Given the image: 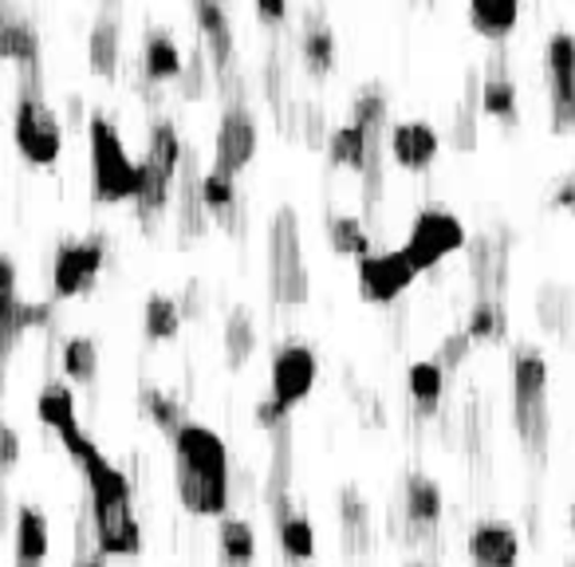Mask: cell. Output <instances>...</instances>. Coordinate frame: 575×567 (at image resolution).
Returning <instances> with one entry per match:
<instances>
[{
  "instance_id": "6da1fadb",
  "label": "cell",
  "mask_w": 575,
  "mask_h": 567,
  "mask_svg": "<svg viewBox=\"0 0 575 567\" xmlns=\"http://www.w3.org/2000/svg\"><path fill=\"white\" fill-rule=\"evenodd\" d=\"M64 449L84 465V477L91 485V512H95V540L99 556H139L142 529L131 509V485L111 462H107L87 434L64 442Z\"/></svg>"
},
{
  "instance_id": "7a4b0ae2",
  "label": "cell",
  "mask_w": 575,
  "mask_h": 567,
  "mask_svg": "<svg viewBox=\"0 0 575 567\" xmlns=\"http://www.w3.org/2000/svg\"><path fill=\"white\" fill-rule=\"evenodd\" d=\"M178 454V497L189 512L198 516H218L229 504V454L221 434L209 425L186 422L174 437Z\"/></svg>"
},
{
  "instance_id": "3957f363",
  "label": "cell",
  "mask_w": 575,
  "mask_h": 567,
  "mask_svg": "<svg viewBox=\"0 0 575 567\" xmlns=\"http://www.w3.org/2000/svg\"><path fill=\"white\" fill-rule=\"evenodd\" d=\"M512 425L532 457H544L552 414H548V363L537 347L512 351Z\"/></svg>"
},
{
  "instance_id": "277c9868",
  "label": "cell",
  "mask_w": 575,
  "mask_h": 567,
  "mask_svg": "<svg viewBox=\"0 0 575 567\" xmlns=\"http://www.w3.org/2000/svg\"><path fill=\"white\" fill-rule=\"evenodd\" d=\"M268 288H273L276 303H303L311 296L300 245V218L292 205H280V213L268 225Z\"/></svg>"
},
{
  "instance_id": "5b68a950",
  "label": "cell",
  "mask_w": 575,
  "mask_h": 567,
  "mask_svg": "<svg viewBox=\"0 0 575 567\" xmlns=\"http://www.w3.org/2000/svg\"><path fill=\"white\" fill-rule=\"evenodd\" d=\"M91 134V174H95V193L103 201H123L139 193V162L126 154L123 138L107 123L103 114H91L87 123Z\"/></svg>"
},
{
  "instance_id": "8992f818",
  "label": "cell",
  "mask_w": 575,
  "mask_h": 567,
  "mask_svg": "<svg viewBox=\"0 0 575 567\" xmlns=\"http://www.w3.org/2000/svg\"><path fill=\"white\" fill-rule=\"evenodd\" d=\"M12 131H16V146L24 158L40 162V166H52V162L59 158L64 123H59V114L44 103V94H40L36 87H24V94H20Z\"/></svg>"
},
{
  "instance_id": "52a82bcc",
  "label": "cell",
  "mask_w": 575,
  "mask_h": 567,
  "mask_svg": "<svg viewBox=\"0 0 575 567\" xmlns=\"http://www.w3.org/2000/svg\"><path fill=\"white\" fill-rule=\"evenodd\" d=\"M544 79H548L552 131L575 134V36L572 32H552V36H548Z\"/></svg>"
},
{
  "instance_id": "ba28073f",
  "label": "cell",
  "mask_w": 575,
  "mask_h": 567,
  "mask_svg": "<svg viewBox=\"0 0 575 567\" xmlns=\"http://www.w3.org/2000/svg\"><path fill=\"white\" fill-rule=\"evenodd\" d=\"M465 245V225L462 218H453L450 209H422L410 225V236H406V260L414 265V273H425L434 268L438 260H445L450 253Z\"/></svg>"
},
{
  "instance_id": "9c48e42d",
  "label": "cell",
  "mask_w": 575,
  "mask_h": 567,
  "mask_svg": "<svg viewBox=\"0 0 575 567\" xmlns=\"http://www.w3.org/2000/svg\"><path fill=\"white\" fill-rule=\"evenodd\" d=\"M253 154H256V114L248 111V103L233 99V103L225 107V114H221L218 158H213V166H218L221 174H229V178H236V174L253 162Z\"/></svg>"
},
{
  "instance_id": "30bf717a",
  "label": "cell",
  "mask_w": 575,
  "mask_h": 567,
  "mask_svg": "<svg viewBox=\"0 0 575 567\" xmlns=\"http://www.w3.org/2000/svg\"><path fill=\"white\" fill-rule=\"evenodd\" d=\"M316 375H320V363L311 355V347L303 343H288L273 355V402H280L284 410L303 402L316 387Z\"/></svg>"
},
{
  "instance_id": "8fae6325",
  "label": "cell",
  "mask_w": 575,
  "mask_h": 567,
  "mask_svg": "<svg viewBox=\"0 0 575 567\" xmlns=\"http://www.w3.org/2000/svg\"><path fill=\"white\" fill-rule=\"evenodd\" d=\"M414 265L406 260L402 248L395 253H371L358 260V288L371 303H390L414 284Z\"/></svg>"
},
{
  "instance_id": "7c38bea8",
  "label": "cell",
  "mask_w": 575,
  "mask_h": 567,
  "mask_svg": "<svg viewBox=\"0 0 575 567\" xmlns=\"http://www.w3.org/2000/svg\"><path fill=\"white\" fill-rule=\"evenodd\" d=\"M44 320H47V303L16 300V265L0 256V370H4L12 343L20 340V331Z\"/></svg>"
},
{
  "instance_id": "4fadbf2b",
  "label": "cell",
  "mask_w": 575,
  "mask_h": 567,
  "mask_svg": "<svg viewBox=\"0 0 575 567\" xmlns=\"http://www.w3.org/2000/svg\"><path fill=\"white\" fill-rule=\"evenodd\" d=\"M103 265V241L99 236H87V241H67L56 253V273H52V284H56V296H76L84 292L91 276Z\"/></svg>"
},
{
  "instance_id": "5bb4252c",
  "label": "cell",
  "mask_w": 575,
  "mask_h": 567,
  "mask_svg": "<svg viewBox=\"0 0 575 567\" xmlns=\"http://www.w3.org/2000/svg\"><path fill=\"white\" fill-rule=\"evenodd\" d=\"M469 559L477 567H517L520 536L505 520H482L469 532Z\"/></svg>"
},
{
  "instance_id": "9a60e30c",
  "label": "cell",
  "mask_w": 575,
  "mask_h": 567,
  "mask_svg": "<svg viewBox=\"0 0 575 567\" xmlns=\"http://www.w3.org/2000/svg\"><path fill=\"white\" fill-rule=\"evenodd\" d=\"M390 154H395L402 170H425L438 158V131L430 123H422V119L398 123L390 131Z\"/></svg>"
},
{
  "instance_id": "2e32d148",
  "label": "cell",
  "mask_w": 575,
  "mask_h": 567,
  "mask_svg": "<svg viewBox=\"0 0 575 567\" xmlns=\"http://www.w3.org/2000/svg\"><path fill=\"white\" fill-rule=\"evenodd\" d=\"M193 16H198L201 40H206V56L213 59L221 76V71L233 67V24H229V12L221 4H213V0H198Z\"/></svg>"
},
{
  "instance_id": "e0dca14e",
  "label": "cell",
  "mask_w": 575,
  "mask_h": 567,
  "mask_svg": "<svg viewBox=\"0 0 575 567\" xmlns=\"http://www.w3.org/2000/svg\"><path fill=\"white\" fill-rule=\"evenodd\" d=\"M119 32H123L119 4H103L91 24V36H87V59L99 76H114V67H119Z\"/></svg>"
},
{
  "instance_id": "ac0fdd59",
  "label": "cell",
  "mask_w": 575,
  "mask_h": 567,
  "mask_svg": "<svg viewBox=\"0 0 575 567\" xmlns=\"http://www.w3.org/2000/svg\"><path fill=\"white\" fill-rule=\"evenodd\" d=\"M505 268H509V253L505 245H497L493 236H473L469 241V273L482 288V296L500 300L505 292Z\"/></svg>"
},
{
  "instance_id": "d6986e66",
  "label": "cell",
  "mask_w": 575,
  "mask_h": 567,
  "mask_svg": "<svg viewBox=\"0 0 575 567\" xmlns=\"http://www.w3.org/2000/svg\"><path fill=\"white\" fill-rule=\"evenodd\" d=\"M0 59H20V64H36L40 59V32L29 16L16 9L0 4Z\"/></svg>"
},
{
  "instance_id": "ffe728a7",
  "label": "cell",
  "mask_w": 575,
  "mask_h": 567,
  "mask_svg": "<svg viewBox=\"0 0 575 567\" xmlns=\"http://www.w3.org/2000/svg\"><path fill=\"white\" fill-rule=\"evenodd\" d=\"M288 477H292V430L284 422L273 430V469H268V509L276 524L288 516Z\"/></svg>"
},
{
  "instance_id": "44dd1931",
  "label": "cell",
  "mask_w": 575,
  "mask_h": 567,
  "mask_svg": "<svg viewBox=\"0 0 575 567\" xmlns=\"http://www.w3.org/2000/svg\"><path fill=\"white\" fill-rule=\"evenodd\" d=\"M12 536H16V567H44V559H47V516L44 512L20 504Z\"/></svg>"
},
{
  "instance_id": "7402d4cb",
  "label": "cell",
  "mask_w": 575,
  "mask_h": 567,
  "mask_svg": "<svg viewBox=\"0 0 575 567\" xmlns=\"http://www.w3.org/2000/svg\"><path fill=\"white\" fill-rule=\"evenodd\" d=\"M482 111L500 119V123H517V84H512V76L505 71L500 59H489V67H485Z\"/></svg>"
},
{
  "instance_id": "603a6c76",
  "label": "cell",
  "mask_w": 575,
  "mask_h": 567,
  "mask_svg": "<svg viewBox=\"0 0 575 567\" xmlns=\"http://www.w3.org/2000/svg\"><path fill=\"white\" fill-rule=\"evenodd\" d=\"M181 233H201L206 229V198H201V174H198V154H193V146H186V154H181Z\"/></svg>"
},
{
  "instance_id": "cb8c5ba5",
  "label": "cell",
  "mask_w": 575,
  "mask_h": 567,
  "mask_svg": "<svg viewBox=\"0 0 575 567\" xmlns=\"http://www.w3.org/2000/svg\"><path fill=\"white\" fill-rule=\"evenodd\" d=\"M36 414L44 425H52L59 437H76L79 434V422H76V398H71V390L64 387V382H47L44 390H40L36 398Z\"/></svg>"
},
{
  "instance_id": "d4e9b609",
  "label": "cell",
  "mask_w": 575,
  "mask_h": 567,
  "mask_svg": "<svg viewBox=\"0 0 575 567\" xmlns=\"http://www.w3.org/2000/svg\"><path fill=\"white\" fill-rule=\"evenodd\" d=\"M340 520H343V544L347 552H367L371 548V504L363 501L358 489L340 492Z\"/></svg>"
},
{
  "instance_id": "484cf974",
  "label": "cell",
  "mask_w": 575,
  "mask_h": 567,
  "mask_svg": "<svg viewBox=\"0 0 575 567\" xmlns=\"http://www.w3.org/2000/svg\"><path fill=\"white\" fill-rule=\"evenodd\" d=\"M517 20H520L517 0H473L469 4V24L489 40H505L517 29Z\"/></svg>"
},
{
  "instance_id": "4316f807",
  "label": "cell",
  "mask_w": 575,
  "mask_h": 567,
  "mask_svg": "<svg viewBox=\"0 0 575 567\" xmlns=\"http://www.w3.org/2000/svg\"><path fill=\"white\" fill-rule=\"evenodd\" d=\"M300 47L311 71H328V67L335 64V36H331L328 20H323V9H308Z\"/></svg>"
},
{
  "instance_id": "83f0119b",
  "label": "cell",
  "mask_w": 575,
  "mask_h": 567,
  "mask_svg": "<svg viewBox=\"0 0 575 567\" xmlns=\"http://www.w3.org/2000/svg\"><path fill=\"white\" fill-rule=\"evenodd\" d=\"M142 67L151 79H170L181 71V47L178 40L166 29H151L146 32V47H142Z\"/></svg>"
},
{
  "instance_id": "f1b7e54d",
  "label": "cell",
  "mask_w": 575,
  "mask_h": 567,
  "mask_svg": "<svg viewBox=\"0 0 575 567\" xmlns=\"http://www.w3.org/2000/svg\"><path fill=\"white\" fill-rule=\"evenodd\" d=\"M406 516L422 524V529L438 524V516H442V489H438V481H430L422 472H414L406 481Z\"/></svg>"
},
{
  "instance_id": "f546056e",
  "label": "cell",
  "mask_w": 575,
  "mask_h": 567,
  "mask_svg": "<svg viewBox=\"0 0 575 567\" xmlns=\"http://www.w3.org/2000/svg\"><path fill=\"white\" fill-rule=\"evenodd\" d=\"M256 351V327L248 308H233L225 320V359L229 367H245L248 355Z\"/></svg>"
},
{
  "instance_id": "4dcf8cb0",
  "label": "cell",
  "mask_w": 575,
  "mask_h": 567,
  "mask_svg": "<svg viewBox=\"0 0 575 567\" xmlns=\"http://www.w3.org/2000/svg\"><path fill=\"white\" fill-rule=\"evenodd\" d=\"M505 327H509V315H505V303L493 300V296H477V303H473L469 312V327H465V335L469 340H505Z\"/></svg>"
},
{
  "instance_id": "1f68e13d",
  "label": "cell",
  "mask_w": 575,
  "mask_h": 567,
  "mask_svg": "<svg viewBox=\"0 0 575 567\" xmlns=\"http://www.w3.org/2000/svg\"><path fill=\"white\" fill-rule=\"evenodd\" d=\"M328 154L335 166H355V170H363V166H367V131L355 123L335 126V131L328 134Z\"/></svg>"
},
{
  "instance_id": "d6a6232c",
  "label": "cell",
  "mask_w": 575,
  "mask_h": 567,
  "mask_svg": "<svg viewBox=\"0 0 575 567\" xmlns=\"http://www.w3.org/2000/svg\"><path fill=\"white\" fill-rule=\"evenodd\" d=\"M218 540H221V552H225V559L233 567H245L253 564L256 556V536H253V524L248 520H221V529H218Z\"/></svg>"
},
{
  "instance_id": "836d02e7",
  "label": "cell",
  "mask_w": 575,
  "mask_h": 567,
  "mask_svg": "<svg viewBox=\"0 0 575 567\" xmlns=\"http://www.w3.org/2000/svg\"><path fill=\"white\" fill-rule=\"evenodd\" d=\"M406 382H410V394H414L418 407H422L425 414H434V407L442 402V390H445V370L438 367V359L414 363Z\"/></svg>"
},
{
  "instance_id": "e575fe53",
  "label": "cell",
  "mask_w": 575,
  "mask_h": 567,
  "mask_svg": "<svg viewBox=\"0 0 575 567\" xmlns=\"http://www.w3.org/2000/svg\"><path fill=\"white\" fill-rule=\"evenodd\" d=\"M181 154H186V146H181V138H178V131H174V123L158 119V123L151 126V146H146V162H154V166H158V170H166V174H178Z\"/></svg>"
},
{
  "instance_id": "d590c367",
  "label": "cell",
  "mask_w": 575,
  "mask_h": 567,
  "mask_svg": "<svg viewBox=\"0 0 575 567\" xmlns=\"http://www.w3.org/2000/svg\"><path fill=\"white\" fill-rule=\"evenodd\" d=\"M139 407H142V414H146L154 425H158L162 434L178 437V430L186 425V418H181V407L174 402L170 394H162L158 387H142L139 390Z\"/></svg>"
},
{
  "instance_id": "8d00e7d4",
  "label": "cell",
  "mask_w": 575,
  "mask_h": 567,
  "mask_svg": "<svg viewBox=\"0 0 575 567\" xmlns=\"http://www.w3.org/2000/svg\"><path fill=\"white\" fill-rule=\"evenodd\" d=\"M477 103H482V84L469 71V84H465V99L453 114V146L457 151H473L477 146Z\"/></svg>"
},
{
  "instance_id": "74e56055",
  "label": "cell",
  "mask_w": 575,
  "mask_h": 567,
  "mask_svg": "<svg viewBox=\"0 0 575 567\" xmlns=\"http://www.w3.org/2000/svg\"><path fill=\"white\" fill-rule=\"evenodd\" d=\"M280 532V548L288 552V559H311L316 556V529L303 512H288V516L276 524Z\"/></svg>"
},
{
  "instance_id": "f35d334b",
  "label": "cell",
  "mask_w": 575,
  "mask_h": 567,
  "mask_svg": "<svg viewBox=\"0 0 575 567\" xmlns=\"http://www.w3.org/2000/svg\"><path fill=\"white\" fill-rule=\"evenodd\" d=\"M64 375L67 378H79V382H91V378L99 375V343L87 340V335L67 340V347H64Z\"/></svg>"
},
{
  "instance_id": "ab89813d",
  "label": "cell",
  "mask_w": 575,
  "mask_h": 567,
  "mask_svg": "<svg viewBox=\"0 0 575 567\" xmlns=\"http://www.w3.org/2000/svg\"><path fill=\"white\" fill-rule=\"evenodd\" d=\"M537 312L548 331H564L572 323V292L560 284H544L537 296Z\"/></svg>"
},
{
  "instance_id": "60d3db41",
  "label": "cell",
  "mask_w": 575,
  "mask_h": 567,
  "mask_svg": "<svg viewBox=\"0 0 575 567\" xmlns=\"http://www.w3.org/2000/svg\"><path fill=\"white\" fill-rule=\"evenodd\" d=\"M181 327V308L170 296H151L146 300V335L151 340H174Z\"/></svg>"
},
{
  "instance_id": "b9f144b4",
  "label": "cell",
  "mask_w": 575,
  "mask_h": 567,
  "mask_svg": "<svg viewBox=\"0 0 575 567\" xmlns=\"http://www.w3.org/2000/svg\"><path fill=\"white\" fill-rule=\"evenodd\" d=\"M328 236H331V245H335V253L358 256V260L371 256V241H367V233H363V221L358 218H331Z\"/></svg>"
},
{
  "instance_id": "7bdbcfd3",
  "label": "cell",
  "mask_w": 575,
  "mask_h": 567,
  "mask_svg": "<svg viewBox=\"0 0 575 567\" xmlns=\"http://www.w3.org/2000/svg\"><path fill=\"white\" fill-rule=\"evenodd\" d=\"M201 198H206V209H213L218 218H225L229 209H233V201H236V186H233V178L229 174H221L218 166L206 174V181H201Z\"/></svg>"
},
{
  "instance_id": "ee69618b",
  "label": "cell",
  "mask_w": 575,
  "mask_h": 567,
  "mask_svg": "<svg viewBox=\"0 0 575 567\" xmlns=\"http://www.w3.org/2000/svg\"><path fill=\"white\" fill-rule=\"evenodd\" d=\"M469 335L465 331H457V335H450V340L442 343V351H438V367L442 370H453V367H462V359L469 355Z\"/></svg>"
},
{
  "instance_id": "f6af8a7d",
  "label": "cell",
  "mask_w": 575,
  "mask_h": 567,
  "mask_svg": "<svg viewBox=\"0 0 575 567\" xmlns=\"http://www.w3.org/2000/svg\"><path fill=\"white\" fill-rule=\"evenodd\" d=\"M201 91H206V64H201V52H193L186 64V76H181V94L198 99Z\"/></svg>"
},
{
  "instance_id": "bcb514c9",
  "label": "cell",
  "mask_w": 575,
  "mask_h": 567,
  "mask_svg": "<svg viewBox=\"0 0 575 567\" xmlns=\"http://www.w3.org/2000/svg\"><path fill=\"white\" fill-rule=\"evenodd\" d=\"M300 114H303V138H308V146H323V107L303 103Z\"/></svg>"
},
{
  "instance_id": "7dc6e473",
  "label": "cell",
  "mask_w": 575,
  "mask_h": 567,
  "mask_svg": "<svg viewBox=\"0 0 575 567\" xmlns=\"http://www.w3.org/2000/svg\"><path fill=\"white\" fill-rule=\"evenodd\" d=\"M16 462H20V437L12 425L0 422V477H4V469H12Z\"/></svg>"
},
{
  "instance_id": "c3c4849f",
  "label": "cell",
  "mask_w": 575,
  "mask_h": 567,
  "mask_svg": "<svg viewBox=\"0 0 575 567\" xmlns=\"http://www.w3.org/2000/svg\"><path fill=\"white\" fill-rule=\"evenodd\" d=\"M552 205L556 209H567L575 218V170L564 174V178L556 181V189H552Z\"/></svg>"
},
{
  "instance_id": "681fc988",
  "label": "cell",
  "mask_w": 575,
  "mask_h": 567,
  "mask_svg": "<svg viewBox=\"0 0 575 567\" xmlns=\"http://www.w3.org/2000/svg\"><path fill=\"white\" fill-rule=\"evenodd\" d=\"M256 418H261V425L276 430V425L288 422V410H284L280 402H273V398H268V402H261V407H256Z\"/></svg>"
},
{
  "instance_id": "f907efd6",
  "label": "cell",
  "mask_w": 575,
  "mask_h": 567,
  "mask_svg": "<svg viewBox=\"0 0 575 567\" xmlns=\"http://www.w3.org/2000/svg\"><path fill=\"white\" fill-rule=\"evenodd\" d=\"M256 16L261 20H284L288 16V9H284V0H261V4H256Z\"/></svg>"
},
{
  "instance_id": "816d5d0a",
  "label": "cell",
  "mask_w": 575,
  "mask_h": 567,
  "mask_svg": "<svg viewBox=\"0 0 575 567\" xmlns=\"http://www.w3.org/2000/svg\"><path fill=\"white\" fill-rule=\"evenodd\" d=\"M76 567H103V556H79Z\"/></svg>"
},
{
  "instance_id": "f5cc1de1",
  "label": "cell",
  "mask_w": 575,
  "mask_h": 567,
  "mask_svg": "<svg viewBox=\"0 0 575 567\" xmlns=\"http://www.w3.org/2000/svg\"><path fill=\"white\" fill-rule=\"evenodd\" d=\"M414 567H422V564H414Z\"/></svg>"
}]
</instances>
